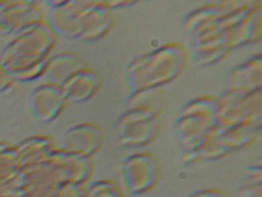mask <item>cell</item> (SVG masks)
<instances>
[{"label": "cell", "instance_id": "obj_18", "mask_svg": "<svg viewBox=\"0 0 262 197\" xmlns=\"http://www.w3.org/2000/svg\"><path fill=\"white\" fill-rule=\"evenodd\" d=\"M230 53L227 46L224 45L221 37L212 39V41L200 42V43H191L190 58L196 65L209 67L221 62L224 57Z\"/></svg>", "mask_w": 262, "mask_h": 197}, {"label": "cell", "instance_id": "obj_14", "mask_svg": "<svg viewBox=\"0 0 262 197\" xmlns=\"http://www.w3.org/2000/svg\"><path fill=\"white\" fill-rule=\"evenodd\" d=\"M114 25V14L105 2H89L84 14L83 33L79 41L94 43L106 36Z\"/></svg>", "mask_w": 262, "mask_h": 197}, {"label": "cell", "instance_id": "obj_17", "mask_svg": "<svg viewBox=\"0 0 262 197\" xmlns=\"http://www.w3.org/2000/svg\"><path fill=\"white\" fill-rule=\"evenodd\" d=\"M164 105H165V93L161 87H158V89H145L129 93L124 107L126 110L139 111L159 117Z\"/></svg>", "mask_w": 262, "mask_h": 197}, {"label": "cell", "instance_id": "obj_10", "mask_svg": "<svg viewBox=\"0 0 262 197\" xmlns=\"http://www.w3.org/2000/svg\"><path fill=\"white\" fill-rule=\"evenodd\" d=\"M43 21V11L36 3H0V35L21 32Z\"/></svg>", "mask_w": 262, "mask_h": 197}, {"label": "cell", "instance_id": "obj_11", "mask_svg": "<svg viewBox=\"0 0 262 197\" xmlns=\"http://www.w3.org/2000/svg\"><path fill=\"white\" fill-rule=\"evenodd\" d=\"M67 102L62 87L45 83L30 96V111L41 122H52L62 114Z\"/></svg>", "mask_w": 262, "mask_h": 197}, {"label": "cell", "instance_id": "obj_16", "mask_svg": "<svg viewBox=\"0 0 262 197\" xmlns=\"http://www.w3.org/2000/svg\"><path fill=\"white\" fill-rule=\"evenodd\" d=\"M101 86V77L99 73L85 68L72 79H69L62 86L67 101L74 104H83L96 95Z\"/></svg>", "mask_w": 262, "mask_h": 197}, {"label": "cell", "instance_id": "obj_15", "mask_svg": "<svg viewBox=\"0 0 262 197\" xmlns=\"http://www.w3.org/2000/svg\"><path fill=\"white\" fill-rule=\"evenodd\" d=\"M86 68V63L80 54L63 52L51 57L47 60L43 77L46 83L62 87L69 79Z\"/></svg>", "mask_w": 262, "mask_h": 197}, {"label": "cell", "instance_id": "obj_7", "mask_svg": "<svg viewBox=\"0 0 262 197\" xmlns=\"http://www.w3.org/2000/svg\"><path fill=\"white\" fill-rule=\"evenodd\" d=\"M159 163L149 153L128 156L121 166L124 187L132 195H141L151 190L159 179Z\"/></svg>", "mask_w": 262, "mask_h": 197}, {"label": "cell", "instance_id": "obj_1", "mask_svg": "<svg viewBox=\"0 0 262 197\" xmlns=\"http://www.w3.org/2000/svg\"><path fill=\"white\" fill-rule=\"evenodd\" d=\"M188 54L180 43H166L132 59L124 73L130 93L158 89L171 83L185 71Z\"/></svg>", "mask_w": 262, "mask_h": 197}, {"label": "cell", "instance_id": "obj_6", "mask_svg": "<svg viewBox=\"0 0 262 197\" xmlns=\"http://www.w3.org/2000/svg\"><path fill=\"white\" fill-rule=\"evenodd\" d=\"M159 127V117L139 111L124 110L116 120L115 131L122 147L142 148L157 138Z\"/></svg>", "mask_w": 262, "mask_h": 197}, {"label": "cell", "instance_id": "obj_4", "mask_svg": "<svg viewBox=\"0 0 262 197\" xmlns=\"http://www.w3.org/2000/svg\"><path fill=\"white\" fill-rule=\"evenodd\" d=\"M217 100V126L222 128L251 125L261 128L262 92L237 94L224 90Z\"/></svg>", "mask_w": 262, "mask_h": 197}, {"label": "cell", "instance_id": "obj_20", "mask_svg": "<svg viewBox=\"0 0 262 197\" xmlns=\"http://www.w3.org/2000/svg\"><path fill=\"white\" fill-rule=\"evenodd\" d=\"M235 197H261V166H249Z\"/></svg>", "mask_w": 262, "mask_h": 197}, {"label": "cell", "instance_id": "obj_13", "mask_svg": "<svg viewBox=\"0 0 262 197\" xmlns=\"http://www.w3.org/2000/svg\"><path fill=\"white\" fill-rule=\"evenodd\" d=\"M261 17V4H258L245 17H243L239 23L228 27L222 33V39H223L228 50L234 51L237 50L239 47L260 41L262 27Z\"/></svg>", "mask_w": 262, "mask_h": 197}, {"label": "cell", "instance_id": "obj_21", "mask_svg": "<svg viewBox=\"0 0 262 197\" xmlns=\"http://www.w3.org/2000/svg\"><path fill=\"white\" fill-rule=\"evenodd\" d=\"M86 197H123L120 187L114 181L100 180L95 181L88 187Z\"/></svg>", "mask_w": 262, "mask_h": 197}, {"label": "cell", "instance_id": "obj_8", "mask_svg": "<svg viewBox=\"0 0 262 197\" xmlns=\"http://www.w3.org/2000/svg\"><path fill=\"white\" fill-rule=\"evenodd\" d=\"M90 0L47 3V24L56 36L68 39H79L83 33L85 9Z\"/></svg>", "mask_w": 262, "mask_h": 197}, {"label": "cell", "instance_id": "obj_19", "mask_svg": "<svg viewBox=\"0 0 262 197\" xmlns=\"http://www.w3.org/2000/svg\"><path fill=\"white\" fill-rule=\"evenodd\" d=\"M52 158H54L63 166L64 170L68 172L69 181L72 184L80 185L86 181L93 172V163L90 158L64 153V151H57Z\"/></svg>", "mask_w": 262, "mask_h": 197}, {"label": "cell", "instance_id": "obj_2", "mask_svg": "<svg viewBox=\"0 0 262 197\" xmlns=\"http://www.w3.org/2000/svg\"><path fill=\"white\" fill-rule=\"evenodd\" d=\"M57 36L42 21L17 33L0 54V67L11 78L46 64Z\"/></svg>", "mask_w": 262, "mask_h": 197}, {"label": "cell", "instance_id": "obj_22", "mask_svg": "<svg viewBox=\"0 0 262 197\" xmlns=\"http://www.w3.org/2000/svg\"><path fill=\"white\" fill-rule=\"evenodd\" d=\"M188 197H225V196L224 193L219 190L205 189V190L194 191V192L191 193Z\"/></svg>", "mask_w": 262, "mask_h": 197}, {"label": "cell", "instance_id": "obj_24", "mask_svg": "<svg viewBox=\"0 0 262 197\" xmlns=\"http://www.w3.org/2000/svg\"><path fill=\"white\" fill-rule=\"evenodd\" d=\"M83 197H86V196H85V195H84V196H83Z\"/></svg>", "mask_w": 262, "mask_h": 197}, {"label": "cell", "instance_id": "obj_23", "mask_svg": "<svg viewBox=\"0 0 262 197\" xmlns=\"http://www.w3.org/2000/svg\"><path fill=\"white\" fill-rule=\"evenodd\" d=\"M105 4L107 5V8L110 10H115V9H120V8H127V7H132V5L136 4V2H108Z\"/></svg>", "mask_w": 262, "mask_h": 197}, {"label": "cell", "instance_id": "obj_9", "mask_svg": "<svg viewBox=\"0 0 262 197\" xmlns=\"http://www.w3.org/2000/svg\"><path fill=\"white\" fill-rule=\"evenodd\" d=\"M102 132L95 123H79L71 127L60 141V151L91 158L102 145Z\"/></svg>", "mask_w": 262, "mask_h": 197}, {"label": "cell", "instance_id": "obj_3", "mask_svg": "<svg viewBox=\"0 0 262 197\" xmlns=\"http://www.w3.org/2000/svg\"><path fill=\"white\" fill-rule=\"evenodd\" d=\"M217 100L212 96L196 98L182 106L175 122V133L182 153H199L207 133L217 126Z\"/></svg>", "mask_w": 262, "mask_h": 197}, {"label": "cell", "instance_id": "obj_12", "mask_svg": "<svg viewBox=\"0 0 262 197\" xmlns=\"http://www.w3.org/2000/svg\"><path fill=\"white\" fill-rule=\"evenodd\" d=\"M228 92L237 94H251L260 92L262 87V56L248 58L242 64L234 67L228 73L225 80Z\"/></svg>", "mask_w": 262, "mask_h": 197}, {"label": "cell", "instance_id": "obj_5", "mask_svg": "<svg viewBox=\"0 0 262 197\" xmlns=\"http://www.w3.org/2000/svg\"><path fill=\"white\" fill-rule=\"evenodd\" d=\"M261 128L244 125L231 128L215 126L206 135L199 149L200 159L217 160L233 151L248 147L257 138Z\"/></svg>", "mask_w": 262, "mask_h": 197}]
</instances>
